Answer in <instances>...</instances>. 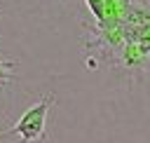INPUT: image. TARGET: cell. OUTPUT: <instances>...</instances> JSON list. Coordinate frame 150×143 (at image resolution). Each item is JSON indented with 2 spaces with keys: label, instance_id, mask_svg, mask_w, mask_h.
I'll return each mask as SVG.
<instances>
[{
  "label": "cell",
  "instance_id": "1",
  "mask_svg": "<svg viewBox=\"0 0 150 143\" xmlns=\"http://www.w3.org/2000/svg\"><path fill=\"white\" fill-rule=\"evenodd\" d=\"M52 103H54L52 96H45L42 101L33 103V105L19 117V122L7 131L9 138H14L16 143H35V141H42V138H45L47 115H49Z\"/></svg>",
  "mask_w": 150,
  "mask_h": 143
},
{
  "label": "cell",
  "instance_id": "2",
  "mask_svg": "<svg viewBox=\"0 0 150 143\" xmlns=\"http://www.w3.org/2000/svg\"><path fill=\"white\" fill-rule=\"evenodd\" d=\"M148 52H150V45L141 42V40H129L122 49V63L127 68H145V61H148Z\"/></svg>",
  "mask_w": 150,
  "mask_h": 143
},
{
  "label": "cell",
  "instance_id": "3",
  "mask_svg": "<svg viewBox=\"0 0 150 143\" xmlns=\"http://www.w3.org/2000/svg\"><path fill=\"white\" fill-rule=\"evenodd\" d=\"M84 2H87L89 12L94 14V19L98 21V26H103L105 23V0H84Z\"/></svg>",
  "mask_w": 150,
  "mask_h": 143
},
{
  "label": "cell",
  "instance_id": "4",
  "mask_svg": "<svg viewBox=\"0 0 150 143\" xmlns=\"http://www.w3.org/2000/svg\"><path fill=\"white\" fill-rule=\"evenodd\" d=\"M12 70H14V61H0V84H7L14 77Z\"/></svg>",
  "mask_w": 150,
  "mask_h": 143
},
{
  "label": "cell",
  "instance_id": "5",
  "mask_svg": "<svg viewBox=\"0 0 150 143\" xmlns=\"http://www.w3.org/2000/svg\"><path fill=\"white\" fill-rule=\"evenodd\" d=\"M145 70H150V52H148V61H145Z\"/></svg>",
  "mask_w": 150,
  "mask_h": 143
}]
</instances>
